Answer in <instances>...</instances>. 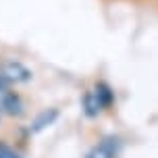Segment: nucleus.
<instances>
[{
	"label": "nucleus",
	"mask_w": 158,
	"mask_h": 158,
	"mask_svg": "<svg viewBox=\"0 0 158 158\" xmlns=\"http://www.w3.org/2000/svg\"><path fill=\"white\" fill-rule=\"evenodd\" d=\"M0 75L6 79L10 85H15V83H27L31 79V71L21 60H15V58H8V60L0 63Z\"/></svg>",
	"instance_id": "f257e3e1"
},
{
	"label": "nucleus",
	"mask_w": 158,
	"mask_h": 158,
	"mask_svg": "<svg viewBox=\"0 0 158 158\" xmlns=\"http://www.w3.org/2000/svg\"><path fill=\"white\" fill-rule=\"evenodd\" d=\"M0 112H6L10 117H21L23 114V102H21L19 94L8 89L6 94L0 96Z\"/></svg>",
	"instance_id": "f03ea898"
},
{
	"label": "nucleus",
	"mask_w": 158,
	"mask_h": 158,
	"mask_svg": "<svg viewBox=\"0 0 158 158\" xmlns=\"http://www.w3.org/2000/svg\"><path fill=\"white\" fill-rule=\"evenodd\" d=\"M56 117H58V110H54V108L40 112L38 117H35V121H33V125H31V131H42V129H46L48 125H52V123L56 121Z\"/></svg>",
	"instance_id": "7ed1b4c3"
},
{
	"label": "nucleus",
	"mask_w": 158,
	"mask_h": 158,
	"mask_svg": "<svg viewBox=\"0 0 158 158\" xmlns=\"http://www.w3.org/2000/svg\"><path fill=\"white\" fill-rule=\"evenodd\" d=\"M83 110H85L87 117H96L98 112L102 110V106H100V102H98L94 89H92V92H87V94L83 96Z\"/></svg>",
	"instance_id": "20e7f679"
},
{
	"label": "nucleus",
	"mask_w": 158,
	"mask_h": 158,
	"mask_svg": "<svg viewBox=\"0 0 158 158\" xmlns=\"http://www.w3.org/2000/svg\"><path fill=\"white\" fill-rule=\"evenodd\" d=\"M87 158H114V143H112V139H106L100 146H96L94 152H89Z\"/></svg>",
	"instance_id": "39448f33"
},
{
	"label": "nucleus",
	"mask_w": 158,
	"mask_h": 158,
	"mask_svg": "<svg viewBox=\"0 0 158 158\" xmlns=\"http://www.w3.org/2000/svg\"><path fill=\"white\" fill-rule=\"evenodd\" d=\"M94 94H96V98H98V102H100L102 108H106V106L112 104V92L106 83H98V85L94 87Z\"/></svg>",
	"instance_id": "423d86ee"
},
{
	"label": "nucleus",
	"mask_w": 158,
	"mask_h": 158,
	"mask_svg": "<svg viewBox=\"0 0 158 158\" xmlns=\"http://www.w3.org/2000/svg\"><path fill=\"white\" fill-rule=\"evenodd\" d=\"M0 158H21L13 148H8L6 143H0Z\"/></svg>",
	"instance_id": "0eeeda50"
},
{
	"label": "nucleus",
	"mask_w": 158,
	"mask_h": 158,
	"mask_svg": "<svg viewBox=\"0 0 158 158\" xmlns=\"http://www.w3.org/2000/svg\"><path fill=\"white\" fill-rule=\"evenodd\" d=\"M8 89H13V85H10V83H8L6 79H4L2 75H0V96H2V94H6Z\"/></svg>",
	"instance_id": "6e6552de"
},
{
	"label": "nucleus",
	"mask_w": 158,
	"mask_h": 158,
	"mask_svg": "<svg viewBox=\"0 0 158 158\" xmlns=\"http://www.w3.org/2000/svg\"><path fill=\"white\" fill-rule=\"evenodd\" d=\"M0 114H2V112H0Z\"/></svg>",
	"instance_id": "1a4fd4ad"
}]
</instances>
